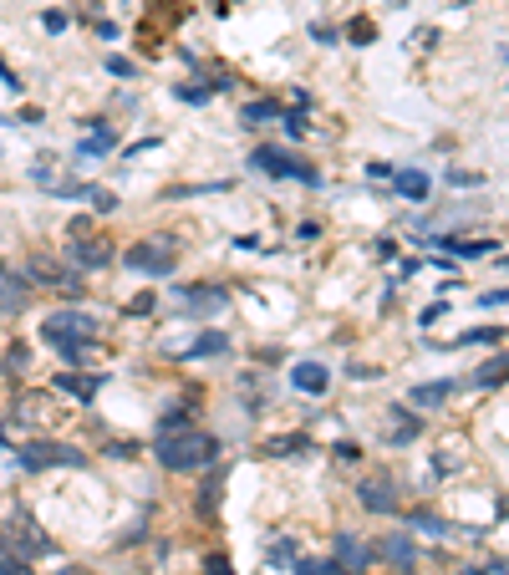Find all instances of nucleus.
I'll return each mask as SVG.
<instances>
[{
    "mask_svg": "<svg viewBox=\"0 0 509 575\" xmlns=\"http://www.w3.org/2000/svg\"><path fill=\"white\" fill-rule=\"evenodd\" d=\"M97 332H102V321L92 316V311H82V306H72V311H51L46 321H41V342L56 352L62 362H82L97 346Z\"/></svg>",
    "mask_w": 509,
    "mask_h": 575,
    "instance_id": "f257e3e1",
    "label": "nucleus"
},
{
    "mask_svg": "<svg viewBox=\"0 0 509 575\" xmlns=\"http://www.w3.org/2000/svg\"><path fill=\"white\" fill-rule=\"evenodd\" d=\"M153 453L168 473H199L209 463H219V438L204 433V428H174V433H158Z\"/></svg>",
    "mask_w": 509,
    "mask_h": 575,
    "instance_id": "f03ea898",
    "label": "nucleus"
},
{
    "mask_svg": "<svg viewBox=\"0 0 509 575\" xmlns=\"http://www.w3.org/2000/svg\"><path fill=\"white\" fill-rule=\"evenodd\" d=\"M15 463H21L25 473H46V469H82L87 463V453L76 443H62V438H25L21 448H15Z\"/></svg>",
    "mask_w": 509,
    "mask_h": 575,
    "instance_id": "7ed1b4c3",
    "label": "nucleus"
},
{
    "mask_svg": "<svg viewBox=\"0 0 509 575\" xmlns=\"http://www.w3.org/2000/svg\"><path fill=\"white\" fill-rule=\"evenodd\" d=\"M178 265V240L174 234H153V240H138L123 250V270H138V275H148V281H164V275H174Z\"/></svg>",
    "mask_w": 509,
    "mask_h": 575,
    "instance_id": "20e7f679",
    "label": "nucleus"
},
{
    "mask_svg": "<svg viewBox=\"0 0 509 575\" xmlns=\"http://www.w3.org/2000/svg\"><path fill=\"white\" fill-rule=\"evenodd\" d=\"M250 168L254 173H265V179H295V183H305V189H321V173L305 158H295V154H285V148H275V143H260L250 154Z\"/></svg>",
    "mask_w": 509,
    "mask_h": 575,
    "instance_id": "39448f33",
    "label": "nucleus"
},
{
    "mask_svg": "<svg viewBox=\"0 0 509 575\" xmlns=\"http://www.w3.org/2000/svg\"><path fill=\"white\" fill-rule=\"evenodd\" d=\"M25 281L46 285V291H62V295H82V291H87V275L72 270V265H62L56 255H31V260H25Z\"/></svg>",
    "mask_w": 509,
    "mask_h": 575,
    "instance_id": "423d86ee",
    "label": "nucleus"
},
{
    "mask_svg": "<svg viewBox=\"0 0 509 575\" xmlns=\"http://www.w3.org/2000/svg\"><path fill=\"white\" fill-rule=\"evenodd\" d=\"M117 260L113 240H102V234H72V244H66V265L82 270V275H92V270H107Z\"/></svg>",
    "mask_w": 509,
    "mask_h": 575,
    "instance_id": "0eeeda50",
    "label": "nucleus"
},
{
    "mask_svg": "<svg viewBox=\"0 0 509 575\" xmlns=\"http://www.w3.org/2000/svg\"><path fill=\"white\" fill-rule=\"evenodd\" d=\"M0 540H5V545H11L21 560H36V555H51V550H56V540L41 535V530H31V524H25V514H15V520L0 530Z\"/></svg>",
    "mask_w": 509,
    "mask_h": 575,
    "instance_id": "6e6552de",
    "label": "nucleus"
},
{
    "mask_svg": "<svg viewBox=\"0 0 509 575\" xmlns=\"http://www.w3.org/2000/svg\"><path fill=\"white\" fill-rule=\"evenodd\" d=\"M331 560H336V570H342V575H367L372 545H367V540H356L352 530H336V535H331Z\"/></svg>",
    "mask_w": 509,
    "mask_h": 575,
    "instance_id": "1a4fd4ad",
    "label": "nucleus"
},
{
    "mask_svg": "<svg viewBox=\"0 0 509 575\" xmlns=\"http://www.w3.org/2000/svg\"><path fill=\"white\" fill-rule=\"evenodd\" d=\"M372 560H387L393 565V570H413V565H418V545H413V540H407V530H387V535L377 540V545H372Z\"/></svg>",
    "mask_w": 509,
    "mask_h": 575,
    "instance_id": "9d476101",
    "label": "nucleus"
},
{
    "mask_svg": "<svg viewBox=\"0 0 509 575\" xmlns=\"http://www.w3.org/2000/svg\"><path fill=\"white\" fill-rule=\"evenodd\" d=\"M178 301L194 311V316H219V311H229V291L215 281H199V285H178Z\"/></svg>",
    "mask_w": 509,
    "mask_h": 575,
    "instance_id": "9b49d317",
    "label": "nucleus"
},
{
    "mask_svg": "<svg viewBox=\"0 0 509 575\" xmlns=\"http://www.w3.org/2000/svg\"><path fill=\"white\" fill-rule=\"evenodd\" d=\"M356 504L367 514H397L403 510V494H397L393 479H362V484H356Z\"/></svg>",
    "mask_w": 509,
    "mask_h": 575,
    "instance_id": "f8f14e48",
    "label": "nucleus"
},
{
    "mask_svg": "<svg viewBox=\"0 0 509 575\" xmlns=\"http://www.w3.org/2000/svg\"><path fill=\"white\" fill-rule=\"evenodd\" d=\"M31 291H36V285L25 281V275L0 265V316H21V311L31 306Z\"/></svg>",
    "mask_w": 509,
    "mask_h": 575,
    "instance_id": "ddd939ff",
    "label": "nucleus"
},
{
    "mask_svg": "<svg viewBox=\"0 0 509 575\" xmlns=\"http://www.w3.org/2000/svg\"><path fill=\"white\" fill-rule=\"evenodd\" d=\"M291 387L305 397H326L331 387V367H321V362H295L291 367Z\"/></svg>",
    "mask_w": 509,
    "mask_h": 575,
    "instance_id": "4468645a",
    "label": "nucleus"
},
{
    "mask_svg": "<svg viewBox=\"0 0 509 575\" xmlns=\"http://www.w3.org/2000/svg\"><path fill=\"white\" fill-rule=\"evenodd\" d=\"M454 397V382H418V387H407V408H423V412H438Z\"/></svg>",
    "mask_w": 509,
    "mask_h": 575,
    "instance_id": "2eb2a0df",
    "label": "nucleus"
},
{
    "mask_svg": "<svg viewBox=\"0 0 509 575\" xmlns=\"http://www.w3.org/2000/svg\"><path fill=\"white\" fill-rule=\"evenodd\" d=\"M87 138L76 143V164H87V158H102V154H113L117 148V133L107 128V123H87Z\"/></svg>",
    "mask_w": 509,
    "mask_h": 575,
    "instance_id": "dca6fc26",
    "label": "nucleus"
},
{
    "mask_svg": "<svg viewBox=\"0 0 509 575\" xmlns=\"http://www.w3.org/2000/svg\"><path fill=\"white\" fill-rule=\"evenodd\" d=\"M97 387H102V377H97V372H62V377H56V392L76 397L82 408H87L92 397H97Z\"/></svg>",
    "mask_w": 509,
    "mask_h": 575,
    "instance_id": "f3484780",
    "label": "nucleus"
},
{
    "mask_svg": "<svg viewBox=\"0 0 509 575\" xmlns=\"http://www.w3.org/2000/svg\"><path fill=\"white\" fill-rule=\"evenodd\" d=\"M280 113H285V107H280L275 97H250V103L240 107V123L245 128H270V123H280Z\"/></svg>",
    "mask_w": 509,
    "mask_h": 575,
    "instance_id": "a211bd4d",
    "label": "nucleus"
},
{
    "mask_svg": "<svg viewBox=\"0 0 509 575\" xmlns=\"http://www.w3.org/2000/svg\"><path fill=\"white\" fill-rule=\"evenodd\" d=\"M418 433H423V418H418V412L393 408V433H387V443H393V448H407Z\"/></svg>",
    "mask_w": 509,
    "mask_h": 575,
    "instance_id": "6ab92c4d",
    "label": "nucleus"
},
{
    "mask_svg": "<svg viewBox=\"0 0 509 575\" xmlns=\"http://www.w3.org/2000/svg\"><path fill=\"white\" fill-rule=\"evenodd\" d=\"M219 352H229V336H225V332H204L199 342L184 346L178 357H184V362H199V357H219Z\"/></svg>",
    "mask_w": 509,
    "mask_h": 575,
    "instance_id": "aec40b11",
    "label": "nucleus"
},
{
    "mask_svg": "<svg viewBox=\"0 0 509 575\" xmlns=\"http://www.w3.org/2000/svg\"><path fill=\"white\" fill-rule=\"evenodd\" d=\"M305 448H311V438H305V433H275L265 443V453H270V459H295V453H305Z\"/></svg>",
    "mask_w": 509,
    "mask_h": 575,
    "instance_id": "412c9836",
    "label": "nucleus"
},
{
    "mask_svg": "<svg viewBox=\"0 0 509 575\" xmlns=\"http://www.w3.org/2000/svg\"><path fill=\"white\" fill-rule=\"evenodd\" d=\"M397 193H403V199H413V204H423V199H428V173H418V168H403V173H397Z\"/></svg>",
    "mask_w": 509,
    "mask_h": 575,
    "instance_id": "4be33fe9",
    "label": "nucleus"
},
{
    "mask_svg": "<svg viewBox=\"0 0 509 575\" xmlns=\"http://www.w3.org/2000/svg\"><path fill=\"white\" fill-rule=\"evenodd\" d=\"M174 97L178 103H189V107H204L209 97H215V82H178Z\"/></svg>",
    "mask_w": 509,
    "mask_h": 575,
    "instance_id": "5701e85b",
    "label": "nucleus"
},
{
    "mask_svg": "<svg viewBox=\"0 0 509 575\" xmlns=\"http://www.w3.org/2000/svg\"><path fill=\"white\" fill-rule=\"evenodd\" d=\"M199 193H229V179H215V183H178V189H168L164 199H199Z\"/></svg>",
    "mask_w": 509,
    "mask_h": 575,
    "instance_id": "b1692460",
    "label": "nucleus"
},
{
    "mask_svg": "<svg viewBox=\"0 0 509 575\" xmlns=\"http://www.w3.org/2000/svg\"><path fill=\"white\" fill-rule=\"evenodd\" d=\"M407 530H423V535H448V524L433 510H407Z\"/></svg>",
    "mask_w": 509,
    "mask_h": 575,
    "instance_id": "393cba45",
    "label": "nucleus"
},
{
    "mask_svg": "<svg viewBox=\"0 0 509 575\" xmlns=\"http://www.w3.org/2000/svg\"><path fill=\"white\" fill-rule=\"evenodd\" d=\"M438 244H448V250H454V255H464V260H479V255H489V250H494L489 240H438Z\"/></svg>",
    "mask_w": 509,
    "mask_h": 575,
    "instance_id": "a878e982",
    "label": "nucleus"
},
{
    "mask_svg": "<svg viewBox=\"0 0 509 575\" xmlns=\"http://www.w3.org/2000/svg\"><path fill=\"white\" fill-rule=\"evenodd\" d=\"M0 575H31V565H25L21 555L5 545V540H0Z\"/></svg>",
    "mask_w": 509,
    "mask_h": 575,
    "instance_id": "bb28decb",
    "label": "nucleus"
},
{
    "mask_svg": "<svg viewBox=\"0 0 509 575\" xmlns=\"http://www.w3.org/2000/svg\"><path fill=\"white\" fill-rule=\"evenodd\" d=\"M265 560H270V570H280V565H295V540H275Z\"/></svg>",
    "mask_w": 509,
    "mask_h": 575,
    "instance_id": "cd10ccee",
    "label": "nucleus"
},
{
    "mask_svg": "<svg viewBox=\"0 0 509 575\" xmlns=\"http://www.w3.org/2000/svg\"><path fill=\"white\" fill-rule=\"evenodd\" d=\"M25 357H31V352H25V342H11V352H5V377H21Z\"/></svg>",
    "mask_w": 509,
    "mask_h": 575,
    "instance_id": "c85d7f7f",
    "label": "nucleus"
},
{
    "mask_svg": "<svg viewBox=\"0 0 509 575\" xmlns=\"http://www.w3.org/2000/svg\"><path fill=\"white\" fill-rule=\"evenodd\" d=\"M174 428H189V408L178 402V408H168L164 418H158V433H174Z\"/></svg>",
    "mask_w": 509,
    "mask_h": 575,
    "instance_id": "c756f323",
    "label": "nucleus"
},
{
    "mask_svg": "<svg viewBox=\"0 0 509 575\" xmlns=\"http://www.w3.org/2000/svg\"><path fill=\"white\" fill-rule=\"evenodd\" d=\"M291 575H342V570H336V560H295Z\"/></svg>",
    "mask_w": 509,
    "mask_h": 575,
    "instance_id": "7c9ffc66",
    "label": "nucleus"
},
{
    "mask_svg": "<svg viewBox=\"0 0 509 575\" xmlns=\"http://www.w3.org/2000/svg\"><path fill=\"white\" fill-rule=\"evenodd\" d=\"M499 336H504V332H499V326H479V332H469V336H458V346H484V342L494 346V342H499Z\"/></svg>",
    "mask_w": 509,
    "mask_h": 575,
    "instance_id": "2f4dec72",
    "label": "nucleus"
},
{
    "mask_svg": "<svg viewBox=\"0 0 509 575\" xmlns=\"http://www.w3.org/2000/svg\"><path fill=\"white\" fill-rule=\"evenodd\" d=\"M474 382H479V387H499V382H504V357H494L479 377H474Z\"/></svg>",
    "mask_w": 509,
    "mask_h": 575,
    "instance_id": "473e14b6",
    "label": "nucleus"
},
{
    "mask_svg": "<svg viewBox=\"0 0 509 575\" xmlns=\"http://www.w3.org/2000/svg\"><path fill=\"white\" fill-rule=\"evenodd\" d=\"M377 41V26L372 21H352V46H372Z\"/></svg>",
    "mask_w": 509,
    "mask_h": 575,
    "instance_id": "72a5a7b5",
    "label": "nucleus"
},
{
    "mask_svg": "<svg viewBox=\"0 0 509 575\" xmlns=\"http://www.w3.org/2000/svg\"><path fill=\"white\" fill-rule=\"evenodd\" d=\"M107 72H113V77H123V82H133V77H138V66L127 62V56H107Z\"/></svg>",
    "mask_w": 509,
    "mask_h": 575,
    "instance_id": "f704fd0d",
    "label": "nucleus"
},
{
    "mask_svg": "<svg viewBox=\"0 0 509 575\" xmlns=\"http://www.w3.org/2000/svg\"><path fill=\"white\" fill-rule=\"evenodd\" d=\"M215 504H219V479H209V484L199 489V510H204V514H215Z\"/></svg>",
    "mask_w": 509,
    "mask_h": 575,
    "instance_id": "c9c22d12",
    "label": "nucleus"
},
{
    "mask_svg": "<svg viewBox=\"0 0 509 575\" xmlns=\"http://www.w3.org/2000/svg\"><path fill=\"white\" fill-rule=\"evenodd\" d=\"M204 575H235V565H229V555H209V560H204Z\"/></svg>",
    "mask_w": 509,
    "mask_h": 575,
    "instance_id": "e433bc0d",
    "label": "nucleus"
},
{
    "mask_svg": "<svg viewBox=\"0 0 509 575\" xmlns=\"http://www.w3.org/2000/svg\"><path fill=\"white\" fill-rule=\"evenodd\" d=\"M280 128L291 133V138H305V117L301 113H280Z\"/></svg>",
    "mask_w": 509,
    "mask_h": 575,
    "instance_id": "4c0bfd02",
    "label": "nucleus"
},
{
    "mask_svg": "<svg viewBox=\"0 0 509 575\" xmlns=\"http://www.w3.org/2000/svg\"><path fill=\"white\" fill-rule=\"evenodd\" d=\"M311 41H316V46H336L342 31H336V26H311Z\"/></svg>",
    "mask_w": 509,
    "mask_h": 575,
    "instance_id": "58836bf2",
    "label": "nucleus"
},
{
    "mask_svg": "<svg viewBox=\"0 0 509 575\" xmlns=\"http://www.w3.org/2000/svg\"><path fill=\"white\" fill-rule=\"evenodd\" d=\"M153 301H158V295H153V291H143L138 301H127V316H148V311H153Z\"/></svg>",
    "mask_w": 509,
    "mask_h": 575,
    "instance_id": "ea45409f",
    "label": "nucleus"
},
{
    "mask_svg": "<svg viewBox=\"0 0 509 575\" xmlns=\"http://www.w3.org/2000/svg\"><path fill=\"white\" fill-rule=\"evenodd\" d=\"M41 26H46L51 36H56V31H66V11H46V15H41Z\"/></svg>",
    "mask_w": 509,
    "mask_h": 575,
    "instance_id": "a19ab883",
    "label": "nucleus"
},
{
    "mask_svg": "<svg viewBox=\"0 0 509 575\" xmlns=\"http://www.w3.org/2000/svg\"><path fill=\"white\" fill-rule=\"evenodd\" d=\"M448 183H464V189H469V183H484V173H464V168H448Z\"/></svg>",
    "mask_w": 509,
    "mask_h": 575,
    "instance_id": "79ce46f5",
    "label": "nucleus"
},
{
    "mask_svg": "<svg viewBox=\"0 0 509 575\" xmlns=\"http://www.w3.org/2000/svg\"><path fill=\"white\" fill-rule=\"evenodd\" d=\"M153 148H158V138H138V143H133V148H123V158H138V154H153Z\"/></svg>",
    "mask_w": 509,
    "mask_h": 575,
    "instance_id": "37998d69",
    "label": "nucleus"
},
{
    "mask_svg": "<svg viewBox=\"0 0 509 575\" xmlns=\"http://www.w3.org/2000/svg\"><path fill=\"white\" fill-rule=\"evenodd\" d=\"M444 316H448V301H438V306H428L418 321H423V326H433V321H444Z\"/></svg>",
    "mask_w": 509,
    "mask_h": 575,
    "instance_id": "c03bdc74",
    "label": "nucleus"
},
{
    "mask_svg": "<svg viewBox=\"0 0 509 575\" xmlns=\"http://www.w3.org/2000/svg\"><path fill=\"white\" fill-rule=\"evenodd\" d=\"M107 453H113V459H133V453H138V443H133V438H123V443H113Z\"/></svg>",
    "mask_w": 509,
    "mask_h": 575,
    "instance_id": "a18cd8bd",
    "label": "nucleus"
},
{
    "mask_svg": "<svg viewBox=\"0 0 509 575\" xmlns=\"http://www.w3.org/2000/svg\"><path fill=\"white\" fill-rule=\"evenodd\" d=\"M352 377H356V382H372V377H382V367H367V362H356Z\"/></svg>",
    "mask_w": 509,
    "mask_h": 575,
    "instance_id": "49530a36",
    "label": "nucleus"
},
{
    "mask_svg": "<svg viewBox=\"0 0 509 575\" xmlns=\"http://www.w3.org/2000/svg\"><path fill=\"white\" fill-rule=\"evenodd\" d=\"M479 306H484V311H499V306H504V291H484Z\"/></svg>",
    "mask_w": 509,
    "mask_h": 575,
    "instance_id": "de8ad7c7",
    "label": "nucleus"
},
{
    "mask_svg": "<svg viewBox=\"0 0 509 575\" xmlns=\"http://www.w3.org/2000/svg\"><path fill=\"white\" fill-rule=\"evenodd\" d=\"M464 575H504V560H494V565H469Z\"/></svg>",
    "mask_w": 509,
    "mask_h": 575,
    "instance_id": "09e8293b",
    "label": "nucleus"
},
{
    "mask_svg": "<svg viewBox=\"0 0 509 575\" xmlns=\"http://www.w3.org/2000/svg\"><path fill=\"white\" fill-rule=\"evenodd\" d=\"M367 179H393V164H382V158H377V164H367Z\"/></svg>",
    "mask_w": 509,
    "mask_h": 575,
    "instance_id": "8fccbe9b",
    "label": "nucleus"
},
{
    "mask_svg": "<svg viewBox=\"0 0 509 575\" xmlns=\"http://www.w3.org/2000/svg\"><path fill=\"white\" fill-rule=\"evenodd\" d=\"M31 183H51V164H31Z\"/></svg>",
    "mask_w": 509,
    "mask_h": 575,
    "instance_id": "3c124183",
    "label": "nucleus"
},
{
    "mask_svg": "<svg viewBox=\"0 0 509 575\" xmlns=\"http://www.w3.org/2000/svg\"><path fill=\"white\" fill-rule=\"evenodd\" d=\"M235 250H260V234H235Z\"/></svg>",
    "mask_w": 509,
    "mask_h": 575,
    "instance_id": "603ef678",
    "label": "nucleus"
},
{
    "mask_svg": "<svg viewBox=\"0 0 509 575\" xmlns=\"http://www.w3.org/2000/svg\"><path fill=\"white\" fill-rule=\"evenodd\" d=\"M397 255V240H377V260H393Z\"/></svg>",
    "mask_w": 509,
    "mask_h": 575,
    "instance_id": "864d4df0",
    "label": "nucleus"
},
{
    "mask_svg": "<svg viewBox=\"0 0 509 575\" xmlns=\"http://www.w3.org/2000/svg\"><path fill=\"white\" fill-rule=\"evenodd\" d=\"M336 459H342V463H356V443H336Z\"/></svg>",
    "mask_w": 509,
    "mask_h": 575,
    "instance_id": "5fc2aeb1",
    "label": "nucleus"
},
{
    "mask_svg": "<svg viewBox=\"0 0 509 575\" xmlns=\"http://www.w3.org/2000/svg\"><path fill=\"white\" fill-rule=\"evenodd\" d=\"M51 575H76V570H51Z\"/></svg>",
    "mask_w": 509,
    "mask_h": 575,
    "instance_id": "6e6d98bb",
    "label": "nucleus"
}]
</instances>
